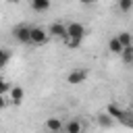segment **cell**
Returning a JSON list of instances; mask_svg holds the SVG:
<instances>
[{
	"label": "cell",
	"mask_w": 133,
	"mask_h": 133,
	"mask_svg": "<svg viewBox=\"0 0 133 133\" xmlns=\"http://www.w3.org/2000/svg\"><path fill=\"white\" fill-rule=\"evenodd\" d=\"M83 37H85V27L81 25V23H77V21H71L69 25H66V37L62 39L64 44H66V48H79L81 46V42H83Z\"/></svg>",
	"instance_id": "6da1fadb"
},
{
	"label": "cell",
	"mask_w": 133,
	"mask_h": 133,
	"mask_svg": "<svg viewBox=\"0 0 133 133\" xmlns=\"http://www.w3.org/2000/svg\"><path fill=\"white\" fill-rule=\"evenodd\" d=\"M12 35H15V39L17 42H21V44H31V27L29 25H17L15 29H12Z\"/></svg>",
	"instance_id": "7a4b0ae2"
},
{
	"label": "cell",
	"mask_w": 133,
	"mask_h": 133,
	"mask_svg": "<svg viewBox=\"0 0 133 133\" xmlns=\"http://www.w3.org/2000/svg\"><path fill=\"white\" fill-rule=\"evenodd\" d=\"M48 39H50L48 29H44V27H31V44L33 46H44Z\"/></svg>",
	"instance_id": "3957f363"
},
{
	"label": "cell",
	"mask_w": 133,
	"mask_h": 133,
	"mask_svg": "<svg viewBox=\"0 0 133 133\" xmlns=\"http://www.w3.org/2000/svg\"><path fill=\"white\" fill-rule=\"evenodd\" d=\"M87 69H73L69 75H66V83H71V85H79V83H83L85 79H87Z\"/></svg>",
	"instance_id": "277c9868"
},
{
	"label": "cell",
	"mask_w": 133,
	"mask_h": 133,
	"mask_svg": "<svg viewBox=\"0 0 133 133\" xmlns=\"http://www.w3.org/2000/svg\"><path fill=\"white\" fill-rule=\"evenodd\" d=\"M48 33H50V37L64 39V37H66V25H64V23H52V25L48 27Z\"/></svg>",
	"instance_id": "5b68a950"
},
{
	"label": "cell",
	"mask_w": 133,
	"mask_h": 133,
	"mask_svg": "<svg viewBox=\"0 0 133 133\" xmlns=\"http://www.w3.org/2000/svg\"><path fill=\"white\" fill-rule=\"evenodd\" d=\"M46 129H48L50 133H60V131H64V123H62L60 118H56V116H50V118L46 121Z\"/></svg>",
	"instance_id": "8992f818"
},
{
	"label": "cell",
	"mask_w": 133,
	"mask_h": 133,
	"mask_svg": "<svg viewBox=\"0 0 133 133\" xmlns=\"http://www.w3.org/2000/svg\"><path fill=\"white\" fill-rule=\"evenodd\" d=\"M8 98H10V102H12L15 106H19V104L23 102V98H25V91H23V87H21V85H12V89H10Z\"/></svg>",
	"instance_id": "52a82bcc"
},
{
	"label": "cell",
	"mask_w": 133,
	"mask_h": 133,
	"mask_svg": "<svg viewBox=\"0 0 133 133\" xmlns=\"http://www.w3.org/2000/svg\"><path fill=\"white\" fill-rule=\"evenodd\" d=\"M108 50H110L112 54H123V52H125V46H123L121 39L114 35V37H110V42H108Z\"/></svg>",
	"instance_id": "ba28073f"
},
{
	"label": "cell",
	"mask_w": 133,
	"mask_h": 133,
	"mask_svg": "<svg viewBox=\"0 0 133 133\" xmlns=\"http://www.w3.org/2000/svg\"><path fill=\"white\" fill-rule=\"evenodd\" d=\"M64 131H66V133H81L83 127H81V123H79L77 118H73V121H69V123L64 125Z\"/></svg>",
	"instance_id": "9c48e42d"
},
{
	"label": "cell",
	"mask_w": 133,
	"mask_h": 133,
	"mask_svg": "<svg viewBox=\"0 0 133 133\" xmlns=\"http://www.w3.org/2000/svg\"><path fill=\"white\" fill-rule=\"evenodd\" d=\"M31 8H33L35 12H44V10L50 8V0H33V2H31Z\"/></svg>",
	"instance_id": "30bf717a"
},
{
	"label": "cell",
	"mask_w": 133,
	"mask_h": 133,
	"mask_svg": "<svg viewBox=\"0 0 133 133\" xmlns=\"http://www.w3.org/2000/svg\"><path fill=\"white\" fill-rule=\"evenodd\" d=\"M108 114L112 118H118V121H125V112L116 106V104H108Z\"/></svg>",
	"instance_id": "8fae6325"
},
{
	"label": "cell",
	"mask_w": 133,
	"mask_h": 133,
	"mask_svg": "<svg viewBox=\"0 0 133 133\" xmlns=\"http://www.w3.org/2000/svg\"><path fill=\"white\" fill-rule=\"evenodd\" d=\"M116 37L121 39V44H123L125 48H131V46H133V33H129V31H121Z\"/></svg>",
	"instance_id": "7c38bea8"
},
{
	"label": "cell",
	"mask_w": 133,
	"mask_h": 133,
	"mask_svg": "<svg viewBox=\"0 0 133 133\" xmlns=\"http://www.w3.org/2000/svg\"><path fill=\"white\" fill-rule=\"evenodd\" d=\"M98 123H100L102 127H110V125L114 123V118H112L108 112H104V114H98Z\"/></svg>",
	"instance_id": "4fadbf2b"
},
{
	"label": "cell",
	"mask_w": 133,
	"mask_h": 133,
	"mask_svg": "<svg viewBox=\"0 0 133 133\" xmlns=\"http://www.w3.org/2000/svg\"><path fill=\"white\" fill-rule=\"evenodd\" d=\"M121 58H123L125 64H133V46L131 48H125V52L121 54Z\"/></svg>",
	"instance_id": "5bb4252c"
},
{
	"label": "cell",
	"mask_w": 133,
	"mask_h": 133,
	"mask_svg": "<svg viewBox=\"0 0 133 133\" xmlns=\"http://www.w3.org/2000/svg\"><path fill=\"white\" fill-rule=\"evenodd\" d=\"M118 8H121L123 12L133 10V0H118Z\"/></svg>",
	"instance_id": "9a60e30c"
},
{
	"label": "cell",
	"mask_w": 133,
	"mask_h": 133,
	"mask_svg": "<svg viewBox=\"0 0 133 133\" xmlns=\"http://www.w3.org/2000/svg\"><path fill=\"white\" fill-rule=\"evenodd\" d=\"M10 60V52L8 50H0V66H6Z\"/></svg>",
	"instance_id": "2e32d148"
}]
</instances>
